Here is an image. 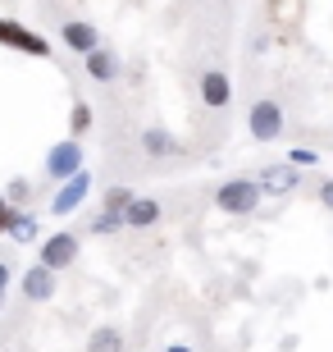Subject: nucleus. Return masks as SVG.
<instances>
[{
    "mask_svg": "<svg viewBox=\"0 0 333 352\" xmlns=\"http://www.w3.org/2000/svg\"><path fill=\"white\" fill-rule=\"evenodd\" d=\"M5 234H10V243H37V215L32 210H14Z\"/></svg>",
    "mask_w": 333,
    "mask_h": 352,
    "instance_id": "15",
    "label": "nucleus"
},
{
    "mask_svg": "<svg viewBox=\"0 0 333 352\" xmlns=\"http://www.w3.org/2000/svg\"><path fill=\"white\" fill-rule=\"evenodd\" d=\"M246 133L256 142H279L283 138V105L274 96H260L251 110H246Z\"/></svg>",
    "mask_w": 333,
    "mask_h": 352,
    "instance_id": "2",
    "label": "nucleus"
},
{
    "mask_svg": "<svg viewBox=\"0 0 333 352\" xmlns=\"http://www.w3.org/2000/svg\"><path fill=\"white\" fill-rule=\"evenodd\" d=\"M133 197H137V192H133V188H110V192H105V201H101V206H105V210H119V215H124V206H128Z\"/></svg>",
    "mask_w": 333,
    "mask_h": 352,
    "instance_id": "18",
    "label": "nucleus"
},
{
    "mask_svg": "<svg viewBox=\"0 0 333 352\" xmlns=\"http://www.w3.org/2000/svg\"><path fill=\"white\" fill-rule=\"evenodd\" d=\"M87 129H91V105L73 101V110H69V138H82Z\"/></svg>",
    "mask_w": 333,
    "mask_h": 352,
    "instance_id": "16",
    "label": "nucleus"
},
{
    "mask_svg": "<svg viewBox=\"0 0 333 352\" xmlns=\"http://www.w3.org/2000/svg\"><path fill=\"white\" fill-rule=\"evenodd\" d=\"M87 352H124V329L119 325H96L87 334Z\"/></svg>",
    "mask_w": 333,
    "mask_h": 352,
    "instance_id": "14",
    "label": "nucleus"
},
{
    "mask_svg": "<svg viewBox=\"0 0 333 352\" xmlns=\"http://www.w3.org/2000/svg\"><path fill=\"white\" fill-rule=\"evenodd\" d=\"M297 170H310V165H320V151H310V146H292V156H288Z\"/></svg>",
    "mask_w": 333,
    "mask_h": 352,
    "instance_id": "19",
    "label": "nucleus"
},
{
    "mask_svg": "<svg viewBox=\"0 0 333 352\" xmlns=\"http://www.w3.org/2000/svg\"><path fill=\"white\" fill-rule=\"evenodd\" d=\"M5 201H10V206H23L27 201V179H14L10 188H5Z\"/></svg>",
    "mask_w": 333,
    "mask_h": 352,
    "instance_id": "20",
    "label": "nucleus"
},
{
    "mask_svg": "<svg viewBox=\"0 0 333 352\" xmlns=\"http://www.w3.org/2000/svg\"><path fill=\"white\" fill-rule=\"evenodd\" d=\"M0 46L23 51V55H37V60H51V41L37 37V32H27L19 19H0Z\"/></svg>",
    "mask_w": 333,
    "mask_h": 352,
    "instance_id": "3",
    "label": "nucleus"
},
{
    "mask_svg": "<svg viewBox=\"0 0 333 352\" xmlns=\"http://www.w3.org/2000/svg\"><path fill=\"white\" fill-rule=\"evenodd\" d=\"M260 192L265 197H292L297 188H301V170H297L292 160H274V165H265V170L256 174Z\"/></svg>",
    "mask_w": 333,
    "mask_h": 352,
    "instance_id": "5",
    "label": "nucleus"
},
{
    "mask_svg": "<svg viewBox=\"0 0 333 352\" xmlns=\"http://www.w3.org/2000/svg\"><path fill=\"white\" fill-rule=\"evenodd\" d=\"M87 192H91V170L82 165L78 174H69V179L60 183V192L51 197V206H46V210H51V215H73V210L87 201Z\"/></svg>",
    "mask_w": 333,
    "mask_h": 352,
    "instance_id": "6",
    "label": "nucleus"
},
{
    "mask_svg": "<svg viewBox=\"0 0 333 352\" xmlns=\"http://www.w3.org/2000/svg\"><path fill=\"white\" fill-rule=\"evenodd\" d=\"M141 151H146V156H174V151H179V138H174V133L169 129H146L141 133Z\"/></svg>",
    "mask_w": 333,
    "mask_h": 352,
    "instance_id": "13",
    "label": "nucleus"
},
{
    "mask_svg": "<svg viewBox=\"0 0 333 352\" xmlns=\"http://www.w3.org/2000/svg\"><path fill=\"white\" fill-rule=\"evenodd\" d=\"M320 206H324V210H333V179H324V183H320Z\"/></svg>",
    "mask_w": 333,
    "mask_h": 352,
    "instance_id": "22",
    "label": "nucleus"
},
{
    "mask_svg": "<svg viewBox=\"0 0 333 352\" xmlns=\"http://www.w3.org/2000/svg\"><path fill=\"white\" fill-rule=\"evenodd\" d=\"M19 288H23V298L27 302H51L55 298V288H60V279H55V270H46V265H32V270H27L23 274V284H19Z\"/></svg>",
    "mask_w": 333,
    "mask_h": 352,
    "instance_id": "9",
    "label": "nucleus"
},
{
    "mask_svg": "<svg viewBox=\"0 0 333 352\" xmlns=\"http://www.w3.org/2000/svg\"><path fill=\"white\" fill-rule=\"evenodd\" d=\"M165 352H192V348H183V343H174V348H165Z\"/></svg>",
    "mask_w": 333,
    "mask_h": 352,
    "instance_id": "24",
    "label": "nucleus"
},
{
    "mask_svg": "<svg viewBox=\"0 0 333 352\" xmlns=\"http://www.w3.org/2000/svg\"><path fill=\"white\" fill-rule=\"evenodd\" d=\"M160 224V201L155 197H133L124 206V229H151Z\"/></svg>",
    "mask_w": 333,
    "mask_h": 352,
    "instance_id": "12",
    "label": "nucleus"
},
{
    "mask_svg": "<svg viewBox=\"0 0 333 352\" xmlns=\"http://www.w3.org/2000/svg\"><path fill=\"white\" fill-rule=\"evenodd\" d=\"M0 293H10V261H0Z\"/></svg>",
    "mask_w": 333,
    "mask_h": 352,
    "instance_id": "23",
    "label": "nucleus"
},
{
    "mask_svg": "<svg viewBox=\"0 0 333 352\" xmlns=\"http://www.w3.org/2000/svg\"><path fill=\"white\" fill-rule=\"evenodd\" d=\"M87 229L91 234H119V229H124V215H119V210H101V215H91Z\"/></svg>",
    "mask_w": 333,
    "mask_h": 352,
    "instance_id": "17",
    "label": "nucleus"
},
{
    "mask_svg": "<svg viewBox=\"0 0 333 352\" xmlns=\"http://www.w3.org/2000/svg\"><path fill=\"white\" fill-rule=\"evenodd\" d=\"M82 69H87L91 82H115V78H119V55L105 51V46H96V51L82 55Z\"/></svg>",
    "mask_w": 333,
    "mask_h": 352,
    "instance_id": "11",
    "label": "nucleus"
},
{
    "mask_svg": "<svg viewBox=\"0 0 333 352\" xmlns=\"http://www.w3.org/2000/svg\"><path fill=\"white\" fill-rule=\"evenodd\" d=\"M260 183L256 179H229L215 188V206L224 210V215H251V210L260 206Z\"/></svg>",
    "mask_w": 333,
    "mask_h": 352,
    "instance_id": "1",
    "label": "nucleus"
},
{
    "mask_svg": "<svg viewBox=\"0 0 333 352\" xmlns=\"http://www.w3.org/2000/svg\"><path fill=\"white\" fill-rule=\"evenodd\" d=\"M0 311H5V293H0Z\"/></svg>",
    "mask_w": 333,
    "mask_h": 352,
    "instance_id": "25",
    "label": "nucleus"
},
{
    "mask_svg": "<svg viewBox=\"0 0 333 352\" xmlns=\"http://www.w3.org/2000/svg\"><path fill=\"white\" fill-rule=\"evenodd\" d=\"M201 105L205 110H229L233 105V82L224 69H205L201 74Z\"/></svg>",
    "mask_w": 333,
    "mask_h": 352,
    "instance_id": "8",
    "label": "nucleus"
},
{
    "mask_svg": "<svg viewBox=\"0 0 333 352\" xmlns=\"http://www.w3.org/2000/svg\"><path fill=\"white\" fill-rule=\"evenodd\" d=\"M60 37H65V46L73 55H87L101 46V32H96V23H82V19H69L65 28H60Z\"/></svg>",
    "mask_w": 333,
    "mask_h": 352,
    "instance_id": "10",
    "label": "nucleus"
},
{
    "mask_svg": "<svg viewBox=\"0 0 333 352\" xmlns=\"http://www.w3.org/2000/svg\"><path fill=\"white\" fill-rule=\"evenodd\" d=\"M37 261L55 274L69 270V265L78 261V234H51L46 243H37Z\"/></svg>",
    "mask_w": 333,
    "mask_h": 352,
    "instance_id": "7",
    "label": "nucleus"
},
{
    "mask_svg": "<svg viewBox=\"0 0 333 352\" xmlns=\"http://www.w3.org/2000/svg\"><path fill=\"white\" fill-rule=\"evenodd\" d=\"M82 170V138H65V142H55L51 151H46V179L65 183L69 174Z\"/></svg>",
    "mask_w": 333,
    "mask_h": 352,
    "instance_id": "4",
    "label": "nucleus"
},
{
    "mask_svg": "<svg viewBox=\"0 0 333 352\" xmlns=\"http://www.w3.org/2000/svg\"><path fill=\"white\" fill-rule=\"evenodd\" d=\"M14 210H19V206H10V201H5V192H0V234L10 229V215H14Z\"/></svg>",
    "mask_w": 333,
    "mask_h": 352,
    "instance_id": "21",
    "label": "nucleus"
}]
</instances>
